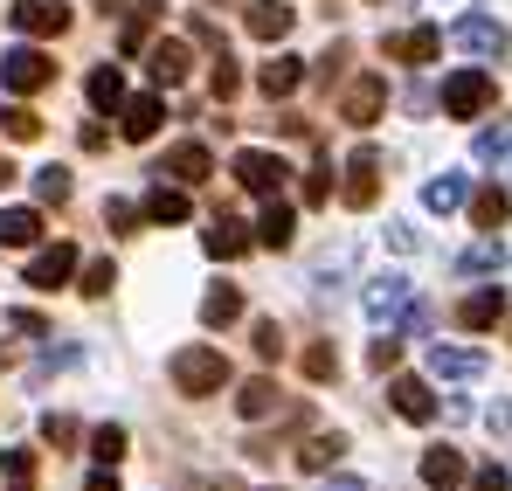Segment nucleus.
I'll list each match as a JSON object with an SVG mask.
<instances>
[{"label": "nucleus", "instance_id": "obj_1", "mask_svg": "<svg viewBox=\"0 0 512 491\" xmlns=\"http://www.w3.org/2000/svg\"><path fill=\"white\" fill-rule=\"evenodd\" d=\"M173 388L180 395H222L229 388V360H222V346H180L167 360Z\"/></svg>", "mask_w": 512, "mask_h": 491}, {"label": "nucleus", "instance_id": "obj_2", "mask_svg": "<svg viewBox=\"0 0 512 491\" xmlns=\"http://www.w3.org/2000/svg\"><path fill=\"white\" fill-rule=\"evenodd\" d=\"M42 83H56V63H49L42 49H28V42H14V49H0V90H14V97H28V90H42Z\"/></svg>", "mask_w": 512, "mask_h": 491}, {"label": "nucleus", "instance_id": "obj_3", "mask_svg": "<svg viewBox=\"0 0 512 491\" xmlns=\"http://www.w3.org/2000/svg\"><path fill=\"white\" fill-rule=\"evenodd\" d=\"M492 97H499V83L485 77V70L443 77V111H450V118H478V111H492Z\"/></svg>", "mask_w": 512, "mask_h": 491}, {"label": "nucleus", "instance_id": "obj_4", "mask_svg": "<svg viewBox=\"0 0 512 491\" xmlns=\"http://www.w3.org/2000/svg\"><path fill=\"white\" fill-rule=\"evenodd\" d=\"M450 42H457L464 56H478V63H499V56H506V28H499L492 14H464V21L450 28Z\"/></svg>", "mask_w": 512, "mask_h": 491}, {"label": "nucleus", "instance_id": "obj_5", "mask_svg": "<svg viewBox=\"0 0 512 491\" xmlns=\"http://www.w3.org/2000/svg\"><path fill=\"white\" fill-rule=\"evenodd\" d=\"M374 194H381V153H374V146H353L346 180H340V201L346 208H374Z\"/></svg>", "mask_w": 512, "mask_h": 491}, {"label": "nucleus", "instance_id": "obj_6", "mask_svg": "<svg viewBox=\"0 0 512 491\" xmlns=\"http://www.w3.org/2000/svg\"><path fill=\"white\" fill-rule=\"evenodd\" d=\"M409 305H416V284H409V277H374V284H367V319H374V326H395Z\"/></svg>", "mask_w": 512, "mask_h": 491}, {"label": "nucleus", "instance_id": "obj_7", "mask_svg": "<svg viewBox=\"0 0 512 491\" xmlns=\"http://www.w3.org/2000/svg\"><path fill=\"white\" fill-rule=\"evenodd\" d=\"M7 21H14L21 35H63V28H70V7H63V0H14Z\"/></svg>", "mask_w": 512, "mask_h": 491}, {"label": "nucleus", "instance_id": "obj_8", "mask_svg": "<svg viewBox=\"0 0 512 491\" xmlns=\"http://www.w3.org/2000/svg\"><path fill=\"white\" fill-rule=\"evenodd\" d=\"M284 173H291V166L277 160V153H256V146H250V153H236V180H243L250 194H263V201L284 187Z\"/></svg>", "mask_w": 512, "mask_h": 491}, {"label": "nucleus", "instance_id": "obj_9", "mask_svg": "<svg viewBox=\"0 0 512 491\" xmlns=\"http://www.w3.org/2000/svg\"><path fill=\"white\" fill-rule=\"evenodd\" d=\"M160 118H167L160 90H139V97H125V104H118V125H125V139H139V146L160 132Z\"/></svg>", "mask_w": 512, "mask_h": 491}, {"label": "nucleus", "instance_id": "obj_10", "mask_svg": "<svg viewBox=\"0 0 512 491\" xmlns=\"http://www.w3.org/2000/svg\"><path fill=\"white\" fill-rule=\"evenodd\" d=\"M429 374H436V381H478V374H485V353H478V346H443V339H436V346H429Z\"/></svg>", "mask_w": 512, "mask_h": 491}, {"label": "nucleus", "instance_id": "obj_11", "mask_svg": "<svg viewBox=\"0 0 512 491\" xmlns=\"http://www.w3.org/2000/svg\"><path fill=\"white\" fill-rule=\"evenodd\" d=\"M381 104H388V83H381V77H353V83H346V97H340V118H346V125H374Z\"/></svg>", "mask_w": 512, "mask_h": 491}, {"label": "nucleus", "instance_id": "obj_12", "mask_svg": "<svg viewBox=\"0 0 512 491\" xmlns=\"http://www.w3.org/2000/svg\"><path fill=\"white\" fill-rule=\"evenodd\" d=\"M70 270H77V249H70V243H49V249H35V256H28V284H35V291L70 284Z\"/></svg>", "mask_w": 512, "mask_h": 491}, {"label": "nucleus", "instance_id": "obj_13", "mask_svg": "<svg viewBox=\"0 0 512 491\" xmlns=\"http://www.w3.org/2000/svg\"><path fill=\"white\" fill-rule=\"evenodd\" d=\"M160 173H173L180 187H201V180L215 173V153H208L201 139H180V146H173L167 160H160Z\"/></svg>", "mask_w": 512, "mask_h": 491}, {"label": "nucleus", "instance_id": "obj_14", "mask_svg": "<svg viewBox=\"0 0 512 491\" xmlns=\"http://www.w3.org/2000/svg\"><path fill=\"white\" fill-rule=\"evenodd\" d=\"M256 243H263V249H291V243H298V208L270 194L263 215H256Z\"/></svg>", "mask_w": 512, "mask_h": 491}, {"label": "nucleus", "instance_id": "obj_15", "mask_svg": "<svg viewBox=\"0 0 512 491\" xmlns=\"http://www.w3.org/2000/svg\"><path fill=\"white\" fill-rule=\"evenodd\" d=\"M381 49H388V56H395V63H436V49H443V35H436V28H423V21H416V28H395V35H388V42H381Z\"/></svg>", "mask_w": 512, "mask_h": 491}, {"label": "nucleus", "instance_id": "obj_16", "mask_svg": "<svg viewBox=\"0 0 512 491\" xmlns=\"http://www.w3.org/2000/svg\"><path fill=\"white\" fill-rule=\"evenodd\" d=\"M464 478H471V464H464V450H450V443H436V450L423 457V485H429V491H457Z\"/></svg>", "mask_w": 512, "mask_h": 491}, {"label": "nucleus", "instance_id": "obj_17", "mask_svg": "<svg viewBox=\"0 0 512 491\" xmlns=\"http://www.w3.org/2000/svg\"><path fill=\"white\" fill-rule=\"evenodd\" d=\"M457 319H464L471 332H492L499 319H506V291H499V284H478V291L457 305Z\"/></svg>", "mask_w": 512, "mask_h": 491}, {"label": "nucleus", "instance_id": "obj_18", "mask_svg": "<svg viewBox=\"0 0 512 491\" xmlns=\"http://www.w3.org/2000/svg\"><path fill=\"white\" fill-rule=\"evenodd\" d=\"M187 215H194V201H187V187H180V180H160V187H153V194H146V222H153V229H173V222H187Z\"/></svg>", "mask_w": 512, "mask_h": 491}, {"label": "nucleus", "instance_id": "obj_19", "mask_svg": "<svg viewBox=\"0 0 512 491\" xmlns=\"http://www.w3.org/2000/svg\"><path fill=\"white\" fill-rule=\"evenodd\" d=\"M250 243H256V236L236 222V215H215V222H208V236H201V249H208V256H222V263H236Z\"/></svg>", "mask_w": 512, "mask_h": 491}, {"label": "nucleus", "instance_id": "obj_20", "mask_svg": "<svg viewBox=\"0 0 512 491\" xmlns=\"http://www.w3.org/2000/svg\"><path fill=\"white\" fill-rule=\"evenodd\" d=\"M187 63H194L187 42H153V56H146V70H153L160 90H180V83H187Z\"/></svg>", "mask_w": 512, "mask_h": 491}, {"label": "nucleus", "instance_id": "obj_21", "mask_svg": "<svg viewBox=\"0 0 512 491\" xmlns=\"http://www.w3.org/2000/svg\"><path fill=\"white\" fill-rule=\"evenodd\" d=\"M291 21H298V7H284V0H250V35L256 42H284Z\"/></svg>", "mask_w": 512, "mask_h": 491}, {"label": "nucleus", "instance_id": "obj_22", "mask_svg": "<svg viewBox=\"0 0 512 491\" xmlns=\"http://www.w3.org/2000/svg\"><path fill=\"white\" fill-rule=\"evenodd\" d=\"M298 83H305V56H270V63L256 70V90H263V97H291Z\"/></svg>", "mask_w": 512, "mask_h": 491}, {"label": "nucleus", "instance_id": "obj_23", "mask_svg": "<svg viewBox=\"0 0 512 491\" xmlns=\"http://www.w3.org/2000/svg\"><path fill=\"white\" fill-rule=\"evenodd\" d=\"M388 395H395V415H402V422H429V415H436V395H429V381H416V374H402Z\"/></svg>", "mask_w": 512, "mask_h": 491}, {"label": "nucleus", "instance_id": "obj_24", "mask_svg": "<svg viewBox=\"0 0 512 491\" xmlns=\"http://www.w3.org/2000/svg\"><path fill=\"white\" fill-rule=\"evenodd\" d=\"M464 201H471V180H464V173H436V180L423 187L429 215H450V208H464Z\"/></svg>", "mask_w": 512, "mask_h": 491}, {"label": "nucleus", "instance_id": "obj_25", "mask_svg": "<svg viewBox=\"0 0 512 491\" xmlns=\"http://www.w3.org/2000/svg\"><path fill=\"white\" fill-rule=\"evenodd\" d=\"M42 236V208H0V249H28Z\"/></svg>", "mask_w": 512, "mask_h": 491}, {"label": "nucleus", "instance_id": "obj_26", "mask_svg": "<svg viewBox=\"0 0 512 491\" xmlns=\"http://www.w3.org/2000/svg\"><path fill=\"white\" fill-rule=\"evenodd\" d=\"M236 319H243V291H236V284H215V291H208V298H201V326H236Z\"/></svg>", "mask_w": 512, "mask_h": 491}, {"label": "nucleus", "instance_id": "obj_27", "mask_svg": "<svg viewBox=\"0 0 512 491\" xmlns=\"http://www.w3.org/2000/svg\"><path fill=\"white\" fill-rule=\"evenodd\" d=\"M236 415H243V422H263V415H277V381H270V374L243 381V395H236Z\"/></svg>", "mask_w": 512, "mask_h": 491}, {"label": "nucleus", "instance_id": "obj_28", "mask_svg": "<svg viewBox=\"0 0 512 491\" xmlns=\"http://www.w3.org/2000/svg\"><path fill=\"white\" fill-rule=\"evenodd\" d=\"M506 215H512V194H506V187H471V222H478V229H499Z\"/></svg>", "mask_w": 512, "mask_h": 491}, {"label": "nucleus", "instance_id": "obj_29", "mask_svg": "<svg viewBox=\"0 0 512 491\" xmlns=\"http://www.w3.org/2000/svg\"><path fill=\"white\" fill-rule=\"evenodd\" d=\"M90 104H97V111H118V104H125V70H118V63H97V70H90Z\"/></svg>", "mask_w": 512, "mask_h": 491}, {"label": "nucleus", "instance_id": "obj_30", "mask_svg": "<svg viewBox=\"0 0 512 491\" xmlns=\"http://www.w3.org/2000/svg\"><path fill=\"white\" fill-rule=\"evenodd\" d=\"M340 450H346L340 429H319V436H312V443L298 450V464H305V471H333V464H340Z\"/></svg>", "mask_w": 512, "mask_h": 491}, {"label": "nucleus", "instance_id": "obj_31", "mask_svg": "<svg viewBox=\"0 0 512 491\" xmlns=\"http://www.w3.org/2000/svg\"><path fill=\"white\" fill-rule=\"evenodd\" d=\"M153 21H160V0H139V7L125 14V56H139V49H146V35H153Z\"/></svg>", "mask_w": 512, "mask_h": 491}, {"label": "nucleus", "instance_id": "obj_32", "mask_svg": "<svg viewBox=\"0 0 512 491\" xmlns=\"http://www.w3.org/2000/svg\"><path fill=\"white\" fill-rule=\"evenodd\" d=\"M0 478L7 491H35V450H0Z\"/></svg>", "mask_w": 512, "mask_h": 491}, {"label": "nucleus", "instance_id": "obj_33", "mask_svg": "<svg viewBox=\"0 0 512 491\" xmlns=\"http://www.w3.org/2000/svg\"><path fill=\"white\" fill-rule=\"evenodd\" d=\"M0 132H7V139H21V146H28V139H42V118H35V111H28V104H0Z\"/></svg>", "mask_w": 512, "mask_h": 491}, {"label": "nucleus", "instance_id": "obj_34", "mask_svg": "<svg viewBox=\"0 0 512 491\" xmlns=\"http://www.w3.org/2000/svg\"><path fill=\"white\" fill-rule=\"evenodd\" d=\"M471 153H478V160H512V125H485V132L471 139Z\"/></svg>", "mask_w": 512, "mask_h": 491}, {"label": "nucleus", "instance_id": "obj_35", "mask_svg": "<svg viewBox=\"0 0 512 491\" xmlns=\"http://www.w3.org/2000/svg\"><path fill=\"white\" fill-rule=\"evenodd\" d=\"M90 457H97V464H118V457H125V429H118V422L90 429Z\"/></svg>", "mask_w": 512, "mask_h": 491}, {"label": "nucleus", "instance_id": "obj_36", "mask_svg": "<svg viewBox=\"0 0 512 491\" xmlns=\"http://www.w3.org/2000/svg\"><path fill=\"white\" fill-rule=\"evenodd\" d=\"M499 263H506V249H499V243H471L464 256H457V270H464V277H471V270L485 277V270H499Z\"/></svg>", "mask_w": 512, "mask_h": 491}, {"label": "nucleus", "instance_id": "obj_37", "mask_svg": "<svg viewBox=\"0 0 512 491\" xmlns=\"http://www.w3.org/2000/svg\"><path fill=\"white\" fill-rule=\"evenodd\" d=\"M35 201H70V166H42L35 173Z\"/></svg>", "mask_w": 512, "mask_h": 491}, {"label": "nucleus", "instance_id": "obj_38", "mask_svg": "<svg viewBox=\"0 0 512 491\" xmlns=\"http://www.w3.org/2000/svg\"><path fill=\"white\" fill-rule=\"evenodd\" d=\"M305 374H312V381H333V374H340V353H333L326 339H312V346H305Z\"/></svg>", "mask_w": 512, "mask_h": 491}, {"label": "nucleus", "instance_id": "obj_39", "mask_svg": "<svg viewBox=\"0 0 512 491\" xmlns=\"http://www.w3.org/2000/svg\"><path fill=\"white\" fill-rule=\"evenodd\" d=\"M250 346H256V360H277V353H284V332H277V319H256Z\"/></svg>", "mask_w": 512, "mask_h": 491}, {"label": "nucleus", "instance_id": "obj_40", "mask_svg": "<svg viewBox=\"0 0 512 491\" xmlns=\"http://www.w3.org/2000/svg\"><path fill=\"white\" fill-rule=\"evenodd\" d=\"M236 63H229V49H222V56H215V70H208V90H215V97H236Z\"/></svg>", "mask_w": 512, "mask_h": 491}, {"label": "nucleus", "instance_id": "obj_41", "mask_svg": "<svg viewBox=\"0 0 512 491\" xmlns=\"http://www.w3.org/2000/svg\"><path fill=\"white\" fill-rule=\"evenodd\" d=\"M305 201H312V208H319V201H333V166H326V160L305 173Z\"/></svg>", "mask_w": 512, "mask_h": 491}, {"label": "nucleus", "instance_id": "obj_42", "mask_svg": "<svg viewBox=\"0 0 512 491\" xmlns=\"http://www.w3.org/2000/svg\"><path fill=\"white\" fill-rule=\"evenodd\" d=\"M395 360H402V339H374V346H367V367H374V374H388Z\"/></svg>", "mask_w": 512, "mask_h": 491}, {"label": "nucleus", "instance_id": "obj_43", "mask_svg": "<svg viewBox=\"0 0 512 491\" xmlns=\"http://www.w3.org/2000/svg\"><path fill=\"white\" fill-rule=\"evenodd\" d=\"M111 284H118V270H111V263H90V270H84V291H90V298H104Z\"/></svg>", "mask_w": 512, "mask_h": 491}, {"label": "nucleus", "instance_id": "obj_44", "mask_svg": "<svg viewBox=\"0 0 512 491\" xmlns=\"http://www.w3.org/2000/svg\"><path fill=\"white\" fill-rule=\"evenodd\" d=\"M42 436H49V443H77V422H70V415H42Z\"/></svg>", "mask_w": 512, "mask_h": 491}, {"label": "nucleus", "instance_id": "obj_45", "mask_svg": "<svg viewBox=\"0 0 512 491\" xmlns=\"http://www.w3.org/2000/svg\"><path fill=\"white\" fill-rule=\"evenodd\" d=\"M471 491H512V478L499 464H485V471H471Z\"/></svg>", "mask_w": 512, "mask_h": 491}, {"label": "nucleus", "instance_id": "obj_46", "mask_svg": "<svg viewBox=\"0 0 512 491\" xmlns=\"http://www.w3.org/2000/svg\"><path fill=\"white\" fill-rule=\"evenodd\" d=\"M104 222H111V229H132L139 208H132V201H104Z\"/></svg>", "mask_w": 512, "mask_h": 491}, {"label": "nucleus", "instance_id": "obj_47", "mask_svg": "<svg viewBox=\"0 0 512 491\" xmlns=\"http://www.w3.org/2000/svg\"><path fill=\"white\" fill-rule=\"evenodd\" d=\"M388 243H395V249H416V243H423V236H416L409 222H388Z\"/></svg>", "mask_w": 512, "mask_h": 491}, {"label": "nucleus", "instance_id": "obj_48", "mask_svg": "<svg viewBox=\"0 0 512 491\" xmlns=\"http://www.w3.org/2000/svg\"><path fill=\"white\" fill-rule=\"evenodd\" d=\"M84 491H118V478H111V464H104V471H90V485Z\"/></svg>", "mask_w": 512, "mask_h": 491}, {"label": "nucleus", "instance_id": "obj_49", "mask_svg": "<svg viewBox=\"0 0 512 491\" xmlns=\"http://www.w3.org/2000/svg\"><path fill=\"white\" fill-rule=\"evenodd\" d=\"M492 429H499V436H512V402H499V409H492Z\"/></svg>", "mask_w": 512, "mask_h": 491}, {"label": "nucleus", "instance_id": "obj_50", "mask_svg": "<svg viewBox=\"0 0 512 491\" xmlns=\"http://www.w3.org/2000/svg\"><path fill=\"white\" fill-rule=\"evenodd\" d=\"M319 491H367V485H360V478H326Z\"/></svg>", "mask_w": 512, "mask_h": 491}, {"label": "nucleus", "instance_id": "obj_51", "mask_svg": "<svg viewBox=\"0 0 512 491\" xmlns=\"http://www.w3.org/2000/svg\"><path fill=\"white\" fill-rule=\"evenodd\" d=\"M263 491H284V485H263Z\"/></svg>", "mask_w": 512, "mask_h": 491}]
</instances>
